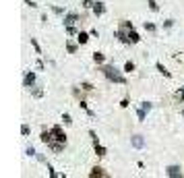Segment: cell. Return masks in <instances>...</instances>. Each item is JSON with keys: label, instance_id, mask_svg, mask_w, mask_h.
<instances>
[{"label": "cell", "instance_id": "5b68a950", "mask_svg": "<svg viewBox=\"0 0 184 178\" xmlns=\"http://www.w3.org/2000/svg\"><path fill=\"white\" fill-rule=\"evenodd\" d=\"M95 151H97V155H105V149L102 145H97V141H95Z\"/></svg>", "mask_w": 184, "mask_h": 178}, {"label": "cell", "instance_id": "7a4b0ae2", "mask_svg": "<svg viewBox=\"0 0 184 178\" xmlns=\"http://www.w3.org/2000/svg\"><path fill=\"white\" fill-rule=\"evenodd\" d=\"M182 172H180V168L178 166H170L168 168V176H180Z\"/></svg>", "mask_w": 184, "mask_h": 178}, {"label": "cell", "instance_id": "30bf717a", "mask_svg": "<svg viewBox=\"0 0 184 178\" xmlns=\"http://www.w3.org/2000/svg\"><path fill=\"white\" fill-rule=\"evenodd\" d=\"M124 69L130 72V71H135V64H132V62H126V66H124Z\"/></svg>", "mask_w": 184, "mask_h": 178}, {"label": "cell", "instance_id": "277c9868", "mask_svg": "<svg viewBox=\"0 0 184 178\" xmlns=\"http://www.w3.org/2000/svg\"><path fill=\"white\" fill-rule=\"evenodd\" d=\"M33 83H35V77H33V75H31V72H29V75H25V85L29 87V85H33Z\"/></svg>", "mask_w": 184, "mask_h": 178}, {"label": "cell", "instance_id": "9c48e42d", "mask_svg": "<svg viewBox=\"0 0 184 178\" xmlns=\"http://www.w3.org/2000/svg\"><path fill=\"white\" fill-rule=\"evenodd\" d=\"M89 37H87V33H79V44H85Z\"/></svg>", "mask_w": 184, "mask_h": 178}, {"label": "cell", "instance_id": "ba28073f", "mask_svg": "<svg viewBox=\"0 0 184 178\" xmlns=\"http://www.w3.org/2000/svg\"><path fill=\"white\" fill-rule=\"evenodd\" d=\"M91 176H104V172H102V168H93Z\"/></svg>", "mask_w": 184, "mask_h": 178}, {"label": "cell", "instance_id": "52a82bcc", "mask_svg": "<svg viewBox=\"0 0 184 178\" xmlns=\"http://www.w3.org/2000/svg\"><path fill=\"white\" fill-rule=\"evenodd\" d=\"M93 60H95L97 64H102V62H104V54H93Z\"/></svg>", "mask_w": 184, "mask_h": 178}, {"label": "cell", "instance_id": "6da1fadb", "mask_svg": "<svg viewBox=\"0 0 184 178\" xmlns=\"http://www.w3.org/2000/svg\"><path fill=\"white\" fill-rule=\"evenodd\" d=\"M104 75L110 79V81H116V83H124V77L116 71L114 66H104Z\"/></svg>", "mask_w": 184, "mask_h": 178}, {"label": "cell", "instance_id": "3957f363", "mask_svg": "<svg viewBox=\"0 0 184 178\" xmlns=\"http://www.w3.org/2000/svg\"><path fill=\"white\" fill-rule=\"evenodd\" d=\"M93 11H95V15H104V4H102V2H95V4H93Z\"/></svg>", "mask_w": 184, "mask_h": 178}, {"label": "cell", "instance_id": "8fae6325", "mask_svg": "<svg viewBox=\"0 0 184 178\" xmlns=\"http://www.w3.org/2000/svg\"><path fill=\"white\" fill-rule=\"evenodd\" d=\"M145 29H147V31H155V25H151V23H145Z\"/></svg>", "mask_w": 184, "mask_h": 178}, {"label": "cell", "instance_id": "4fadbf2b", "mask_svg": "<svg viewBox=\"0 0 184 178\" xmlns=\"http://www.w3.org/2000/svg\"><path fill=\"white\" fill-rule=\"evenodd\" d=\"M178 95H180V97H184V89H180V93H178Z\"/></svg>", "mask_w": 184, "mask_h": 178}, {"label": "cell", "instance_id": "7c38bea8", "mask_svg": "<svg viewBox=\"0 0 184 178\" xmlns=\"http://www.w3.org/2000/svg\"><path fill=\"white\" fill-rule=\"evenodd\" d=\"M21 133H23V135H29V126H27V124H23V129H21Z\"/></svg>", "mask_w": 184, "mask_h": 178}, {"label": "cell", "instance_id": "8992f818", "mask_svg": "<svg viewBox=\"0 0 184 178\" xmlns=\"http://www.w3.org/2000/svg\"><path fill=\"white\" fill-rule=\"evenodd\" d=\"M132 145H135V147H143V139H141V137H135V139H132Z\"/></svg>", "mask_w": 184, "mask_h": 178}]
</instances>
